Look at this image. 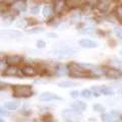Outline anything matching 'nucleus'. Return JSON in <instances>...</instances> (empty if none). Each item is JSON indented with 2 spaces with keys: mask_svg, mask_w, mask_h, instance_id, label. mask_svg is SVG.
Segmentation results:
<instances>
[{
  "mask_svg": "<svg viewBox=\"0 0 122 122\" xmlns=\"http://www.w3.org/2000/svg\"><path fill=\"white\" fill-rule=\"evenodd\" d=\"M68 67H69V73H68V75L70 77H73V78H91L92 77L90 71L82 64L71 62L68 64Z\"/></svg>",
  "mask_w": 122,
  "mask_h": 122,
  "instance_id": "1",
  "label": "nucleus"
},
{
  "mask_svg": "<svg viewBox=\"0 0 122 122\" xmlns=\"http://www.w3.org/2000/svg\"><path fill=\"white\" fill-rule=\"evenodd\" d=\"M11 91H12L13 97L20 99L30 98L34 95L33 87L29 85H13L11 86Z\"/></svg>",
  "mask_w": 122,
  "mask_h": 122,
  "instance_id": "2",
  "label": "nucleus"
},
{
  "mask_svg": "<svg viewBox=\"0 0 122 122\" xmlns=\"http://www.w3.org/2000/svg\"><path fill=\"white\" fill-rule=\"evenodd\" d=\"M75 53L76 51L73 48L63 45V46H56L52 51H50V55L57 57V58H67V57L73 56Z\"/></svg>",
  "mask_w": 122,
  "mask_h": 122,
  "instance_id": "3",
  "label": "nucleus"
},
{
  "mask_svg": "<svg viewBox=\"0 0 122 122\" xmlns=\"http://www.w3.org/2000/svg\"><path fill=\"white\" fill-rule=\"evenodd\" d=\"M87 70L90 71L92 77H101V76H105L106 74V68L99 66V65H91V64H82Z\"/></svg>",
  "mask_w": 122,
  "mask_h": 122,
  "instance_id": "4",
  "label": "nucleus"
},
{
  "mask_svg": "<svg viewBox=\"0 0 122 122\" xmlns=\"http://www.w3.org/2000/svg\"><path fill=\"white\" fill-rule=\"evenodd\" d=\"M61 115L65 120H69V121H76L79 119V117L81 116V112L76 110L74 108L72 109H64Z\"/></svg>",
  "mask_w": 122,
  "mask_h": 122,
  "instance_id": "5",
  "label": "nucleus"
},
{
  "mask_svg": "<svg viewBox=\"0 0 122 122\" xmlns=\"http://www.w3.org/2000/svg\"><path fill=\"white\" fill-rule=\"evenodd\" d=\"M21 74L26 77H35V76L40 74V70L38 67H35L33 65H25L20 69Z\"/></svg>",
  "mask_w": 122,
  "mask_h": 122,
  "instance_id": "6",
  "label": "nucleus"
},
{
  "mask_svg": "<svg viewBox=\"0 0 122 122\" xmlns=\"http://www.w3.org/2000/svg\"><path fill=\"white\" fill-rule=\"evenodd\" d=\"M67 7V1L66 0H53V9H54L55 14L61 15L64 10Z\"/></svg>",
  "mask_w": 122,
  "mask_h": 122,
  "instance_id": "7",
  "label": "nucleus"
},
{
  "mask_svg": "<svg viewBox=\"0 0 122 122\" xmlns=\"http://www.w3.org/2000/svg\"><path fill=\"white\" fill-rule=\"evenodd\" d=\"M26 9V1L25 0H13L11 3V10L16 13L25 12Z\"/></svg>",
  "mask_w": 122,
  "mask_h": 122,
  "instance_id": "8",
  "label": "nucleus"
},
{
  "mask_svg": "<svg viewBox=\"0 0 122 122\" xmlns=\"http://www.w3.org/2000/svg\"><path fill=\"white\" fill-rule=\"evenodd\" d=\"M21 33L15 30H0V38L3 39H17L21 37Z\"/></svg>",
  "mask_w": 122,
  "mask_h": 122,
  "instance_id": "9",
  "label": "nucleus"
},
{
  "mask_svg": "<svg viewBox=\"0 0 122 122\" xmlns=\"http://www.w3.org/2000/svg\"><path fill=\"white\" fill-rule=\"evenodd\" d=\"M105 76L109 79H118L122 76V71L120 69H117V67H107Z\"/></svg>",
  "mask_w": 122,
  "mask_h": 122,
  "instance_id": "10",
  "label": "nucleus"
},
{
  "mask_svg": "<svg viewBox=\"0 0 122 122\" xmlns=\"http://www.w3.org/2000/svg\"><path fill=\"white\" fill-rule=\"evenodd\" d=\"M24 62V58L20 55H7L5 63L7 65H13V66H18Z\"/></svg>",
  "mask_w": 122,
  "mask_h": 122,
  "instance_id": "11",
  "label": "nucleus"
},
{
  "mask_svg": "<svg viewBox=\"0 0 122 122\" xmlns=\"http://www.w3.org/2000/svg\"><path fill=\"white\" fill-rule=\"evenodd\" d=\"M110 5H111L110 0H98L96 9L101 13H106V12H108Z\"/></svg>",
  "mask_w": 122,
  "mask_h": 122,
  "instance_id": "12",
  "label": "nucleus"
},
{
  "mask_svg": "<svg viewBox=\"0 0 122 122\" xmlns=\"http://www.w3.org/2000/svg\"><path fill=\"white\" fill-rule=\"evenodd\" d=\"M2 74L4 76H10V77H15L18 76L20 74V69L17 68V66H13V65H7L5 67V69L3 70Z\"/></svg>",
  "mask_w": 122,
  "mask_h": 122,
  "instance_id": "13",
  "label": "nucleus"
},
{
  "mask_svg": "<svg viewBox=\"0 0 122 122\" xmlns=\"http://www.w3.org/2000/svg\"><path fill=\"white\" fill-rule=\"evenodd\" d=\"M69 73V67H68V64H59L55 67V74L58 76V77H63V76H66Z\"/></svg>",
  "mask_w": 122,
  "mask_h": 122,
  "instance_id": "14",
  "label": "nucleus"
},
{
  "mask_svg": "<svg viewBox=\"0 0 122 122\" xmlns=\"http://www.w3.org/2000/svg\"><path fill=\"white\" fill-rule=\"evenodd\" d=\"M40 100L43 102H50L53 100H62L61 98H59L56 94L50 93V92H44L40 95Z\"/></svg>",
  "mask_w": 122,
  "mask_h": 122,
  "instance_id": "15",
  "label": "nucleus"
},
{
  "mask_svg": "<svg viewBox=\"0 0 122 122\" xmlns=\"http://www.w3.org/2000/svg\"><path fill=\"white\" fill-rule=\"evenodd\" d=\"M79 46L81 48H85V49H93V48H96L98 44L96 42L89 40V39H82L79 41Z\"/></svg>",
  "mask_w": 122,
  "mask_h": 122,
  "instance_id": "16",
  "label": "nucleus"
},
{
  "mask_svg": "<svg viewBox=\"0 0 122 122\" xmlns=\"http://www.w3.org/2000/svg\"><path fill=\"white\" fill-rule=\"evenodd\" d=\"M20 106V103L17 101H8V102H5L4 105H3V107L8 110V111H15V110L18 109Z\"/></svg>",
  "mask_w": 122,
  "mask_h": 122,
  "instance_id": "17",
  "label": "nucleus"
},
{
  "mask_svg": "<svg viewBox=\"0 0 122 122\" xmlns=\"http://www.w3.org/2000/svg\"><path fill=\"white\" fill-rule=\"evenodd\" d=\"M54 9H53V6L50 5H45L43 8V16L46 18H51L54 16Z\"/></svg>",
  "mask_w": 122,
  "mask_h": 122,
  "instance_id": "18",
  "label": "nucleus"
},
{
  "mask_svg": "<svg viewBox=\"0 0 122 122\" xmlns=\"http://www.w3.org/2000/svg\"><path fill=\"white\" fill-rule=\"evenodd\" d=\"M78 86L77 82L75 81H60L58 82V86L59 87H63V89H68V87H73Z\"/></svg>",
  "mask_w": 122,
  "mask_h": 122,
  "instance_id": "19",
  "label": "nucleus"
},
{
  "mask_svg": "<svg viewBox=\"0 0 122 122\" xmlns=\"http://www.w3.org/2000/svg\"><path fill=\"white\" fill-rule=\"evenodd\" d=\"M72 108H74L76 110H78V111H85V110L86 109V104L85 102H81V101H76V102H73L72 103Z\"/></svg>",
  "mask_w": 122,
  "mask_h": 122,
  "instance_id": "20",
  "label": "nucleus"
},
{
  "mask_svg": "<svg viewBox=\"0 0 122 122\" xmlns=\"http://www.w3.org/2000/svg\"><path fill=\"white\" fill-rule=\"evenodd\" d=\"M113 14H114V16L116 17L117 20L122 21V4L117 5L115 7V9L113 11Z\"/></svg>",
  "mask_w": 122,
  "mask_h": 122,
  "instance_id": "21",
  "label": "nucleus"
},
{
  "mask_svg": "<svg viewBox=\"0 0 122 122\" xmlns=\"http://www.w3.org/2000/svg\"><path fill=\"white\" fill-rule=\"evenodd\" d=\"M102 94L105 95V96H113L114 95V89L112 86H102Z\"/></svg>",
  "mask_w": 122,
  "mask_h": 122,
  "instance_id": "22",
  "label": "nucleus"
},
{
  "mask_svg": "<svg viewBox=\"0 0 122 122\" xmlns=\"http://www.w3.org/2000/svg\"><path fill=\"white\" fill-rule=\"evenodd\" d=\"M51 21H48V25H51V26H59V25L61 24V18H60V15L56 14V16H53L50 18Z\"/></svg>",
  "mask_w": 122,
  "mask_h": 122,
  "instance_id": "23",
  "label": "nucleus"
},
{
  "mask_svg": "<svg viewBox=\"0 0 122 122\" xmlns=\"http://www.w3.org/2000/svg\"><path fill=\"white\" fill-rule=\"evenodd\" d=\"M115 118H117L115 115H113L112 113H107V114H102L101 115V119L103 121H106V122H109V121H114Z\"/></svg>",
  "mask_w": 122,
  "mask_h": 122,
  "instance_id": "24",
  "label": "nucleus"
},
{
  "mask_svg": "<svg viewBox=\"0 0 122 122\" xmlns=\"http://www.w3.org/2000/svg\"><path fill=\"white\" fill-rule=\"evenodd\" d=\"M109 65H111L113 67H118V66H121L122 65V61L117 58V57H113L109 60Z\"/></svg>",
  "mask_w": 122,
  "mask_h": 122,
  "instance_id": "25",
  "label": "nucleus"
},
{
  "mask_svg": "<svg viewBox=\"0 0 122 122\" xmlns=\"http://www.w3.org/2000/svg\"><path fill=\"white\" fill-rule=\"evenodd\" d=\"M92 93H93V96L96 97V98H99L100 96H102V89L101 86H93L92 87Z\"/></svg>",
  "mask_w": 122,
  "mask_h": 122,
  "instance_id": "26",
  "label": "nucleus"
},
{
  "mask_svg": "<svg viewBox=\"0 0 122 122\" xmlns=\"http://www.w3.org/2000/svg\"><path fill=\"white\" fill-rule=\"evenodd\" d=\"M95 32V28L93 25H86L81 29V33L82 34H86V35H91Z\"/></svg>",
  "mask_w": 122,
  "mask_h": 122,
  "instance_id": "27",
  "label": "nucleus"
},
{
  "mask_svg": "<svg viewBox=\"0 0 122 122\" xmlns=\"http://www.w3.org/2000/svg\"><path fill=\"white\" fill-rule=\"evenodd\" d=\"M81 20V11H76V12H73L71 15V20L73 22H77Z\"/></svg>",
  "mask_w": 122,
  "mask_h": 122,
  "instance_id": "28",
  "label": "nucleus"
},
{
  "mask_svg": "<svg viewBox=\"0 0 122 122\" xmlns=\"http://www.w3.org/2000/svg\"><path fill=\"white\" fill-rule=\"evenodd\" d=\"M81 96L82 98H85V99H91L92 96H93V93H92V91L85 89V90H82V91H81Z\"/></svg>",
  "mask_w": 122,
  "mask_h": 122,
  "instance_id": "29",
  "label": "nucleus"
},
{
  "mask_svg": "<svg viewBox=\"0 0 122 122\" xmlns=\"http://www.w3.org/2000/svg\"><path fill=\"white\" fill-rule=\"evenodd\" d=\"M93 109H94L96 112H99V113H103V112L105 111L104 106H102L101 104H95V105L93 106Z\"/></svg>",
  "mask_w": 122,
  "mask_h": 122,
  "instance_id": "30",
  "label": "nucleus"
},
{
  "mask_svg": "<svg viewBox=\"0 0 122 122\" xmlns=\"http://www.w3.org/2000/svg\"><path fill=\"white\" fill-rule=\"evenodd\" d=\"M45 32V29L43 28H34L29 30V34H42Z\"/></svg>",
  "mask_w": 122,
  "mask_h": 122,
  "instance_id": "31",
  "label": "nucleus"
},
{
  "mask_svg": "<svg viewBox=\"0 0 122 122\" xmlns=\"http://www.w3.org/2000/svg\"><path fill=\"white\" fill-rule=\"evenodd\" d=\"M40 5H35V6H33L32 8H30V13L34 14V15H38L40 12Z\"/></svg>",
  "mask_w": 122,
  "mask_h": 122,
  "instance_id": "32",
  "label": "nucleus"
},
{
  "mask_svg": "<svg viewBox=\"0 0 122 122\" xmlns=\"http://www.w3.org/2000/svg\"><path fill=\"white\" fill-rule=\"evenodd\" d=\"M9 113H8V110L5 109L4 107H1L0 108V117H4V116H8Z\"/></svg>",
  "mask_w": 122,
  "mask_h": 122,
  "instance_id": "33",
  "label": "nucleus"
},
{
  "mask_svg": "<svg viewBox=\"0 0 122 122\" xmlns=\"http://www.w3.org/2000/svg\"><path fill=\"white\" fill-rule=\"evenodd\" d=\"M37 48H39V49H43L46 47V42L43 41V40H39V41H37Z\"/></svg>",
  "mask_w": 122,
  "mask_h": 122,
  "instance_id": "34",
  "label": "nucleus"
},
{
  "mask_svg": "<svg viewBox=\"0 0 122 122\" xmlns=\"http://www.w3.org/2000/svg\"><path fill=\"white\" fill-rule=\"evenodd\" d=\"M26 25H28V20H21L16 24V25L18 26V28H20H20H25Z\"/></svg>",
  "mask_w": 122,
  "mask_h": 122,
  "instance_id": "35",
  "label": "nucleus"
},
{
  "mask_svg": "<svg viewBox=\"0 0 122 122\" xmlns=\"http://www.w3.org/2000/svg\"><path fill=\"white\" fill-rule=\"evenodd\" d=\"M114 32H115V34H116V36H117L118 39L122 40V29L121 28H116L115 30H114Z\"/></svg>",
  "mask_w": 122,
  "mask_h": 122,
  "instance_id": "36",
  "label": "nucleus"
},
{
  "mask_svg": "<svg viewBox=\"0 0 122 122\" xmlns=\"http://www.w3.org/2000/svg\"><path fill=\"white\" fill-rule=\"evenodd\" d=\"M70 96L73 98V99H77L79 96H81V94H79L78 91H72L71 93H70Z\"/></svg>",
  "mask_w": 122,
  "mask_h": 122,
  "instance_id": "37",
  "label": "nucleus"
},
{
  "mask_svg": "<svg viewBox=\"0 0 122 122\" xmlns=\"http://www.w3.org/2000/svg\"><path fill=\"white\" fill-rule=\"evenodd\" d=\"M6 54L5 53H3V52H0V63H2V62H4V61L6 60Z\"/></svg>",
  "mask_w": 122,
  "mask_h": 122,
  "instance_id": "38",
  "label": "nucleus"
},
{
  "mask_svg": "<svg viewBox=\"0 0 122 122\" xmlns=\"http://www.w3.org/2000/svg\"><path fill=\"white\" fill-rule=\"evenodd\" d=\"M48 81H49L48 79H46V78H40V79H37V81H35V83H46Z\"/></svg>",
  "mask_w": 122,
  "mask_h": 122,
  "instance_id": "39",
  "label": "nucleus"
},
{
  "mask_svg": "<svg viewBox=\"0 0 122 122\" xmlns=\"http://www.w3.org/2000/svg\"><path fill=\"white\" fill-rule=\"evenodd\" d=\"M47 36H48V38H57V35L54 33H49Z\"/></svg>",
  "mask_w": 122,
  "mask_h": 122,
  "instance_id": "40",
  "label": "nucleus"
},
{
  "mask_svg": "<svg viewBox=\"0 0 122 122\" xmlns=\"http://www.w3.org/2000/svg\"><path fill=\"white\" fill-rule=\"evenodd\" d=\"M4 121V119H1V118H0V122H3Z\"/></svg>",
  "mask_w": 122,
  "mask_h": 122,
  "instance_id": "41",
  "label": "nucleus"
},
{
  "mask_svg": "<svg viewBox=\"0 0 122 122\" xmlns=\"http://www.w3.org/2000/svg\"><path fill=\"white\" fill-rule=\"evenodd\" d=\"M0 85H1V82H0ZM0 89H1V86H0Z\"/></svg>",
  "mask_w": 122,
  "mask_h": 122,
  "instance_id": "42",
  "label": "nucleus"
},
{
  "mask_svg": "<svg viewBox=\"0 0 122 122\" xmlns=\"http://www.w3.org/2000/svg\"><path fill=\"white\" fill-rule=\"evenodd\" d=\"M82 1H85V0H82ZM86 1H87V0H86Z\"/></svg>",
  "mask_w": 122,
  "mask_h": 122,
  "instance_id": "43",
  "label": "nucleus"
},
{
  "mask_svg": "<svg viewBox=\"0 0 122 122\" xmlns=\"http://www.w3.org/2000/svg\"><path fill=\"white\" fill-rule=\"evenodd\" d=\"M121 54H122V51H121Z\"/></svg>",
  "mask_w": 122,
  "mask_h": 122,
  "instance_id": "44",
  "label": "nucleus"
}]
</instances>
